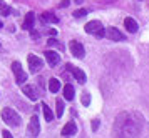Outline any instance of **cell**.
<instances>
[{"label":"cell","mask_w":149,"mask_h":138,"mask_svg":"<svg viewBox=\"0 0 149 138\" xmlns=\"http://www.w3.org/2000/svg\"><path fill=\"white\" fill-rule=\"evenodd\" d=\"M3 8H5V3H3V2L0 0V10H3Z\"/></svg>","instance_id":"cell-28"},{"label":"cell","mask_w":149,"mask_h":138,"mask_svg":"<svg viewBox=\"0 0 149 138\" xmlns=\"http://www.w3.org/2000/svg\"><path fill=\"white\" fill-rule=\"evenodd\" d=\"M124 25H126V28H127L131 33H136V32H137V28H139L137 22H136L134 19H131V17H127V19L124 20Z\"/></svg>","instance_id":"cell-14"},{"label":"cell","mask_w":149,"mask_h":138,"mask_svg":"<svg viewBox=\"0 0 149 138\" xmlns=\"http://www.w3.org/2000/svg\"><path fill=\"white\" fill-rule=\"evenodd\" d=\"M81 102H82V105L84 106H89V103H91V95H89L87 92H84L82 93V97H81Z\"/></svg>","instance_id":"cell-21"},{"label":"cell","mask_w":149,"mask_h":138,"mask_svg":"<svg viewBox=\"0 0 149 138\" xmlns=\"http://www.w3.org/2000/svg\"><path fill=\"white\" fill-rule=\"evenodd\" d=\"M47 45L49 47H54V48H59V50H64V45H62L59 40H55V38H49Z\"/></svg>","instance_id":"cell-19"},{"label":"cell","mask_w":149,"mask_h":138,"mask_svg":"<svg viewBox=\"0 0 149 138\" xmlns=\"http://www.w3.org/2000/svg\"><path fill=\"white\" fill-rule=\"evenodd\" d=\"M72 15H74L75 19H84V17L87 15V10H84V8H81V10H75V12L72 13Z\"/></svg>","instance_id":"cell-22"},{"label":"cell","mask_w":149,"mask_h":138,"mask_svg":"<svg viewBox=\"0 0 149 138\" xmlns=\"http://www.w3.org/2000/svg\"><path fill=\"white\" fill-rule=\"evenodd\" d=\"M49 90L52 93H57L59 90H61V82L57 78H50L49 80Z\"/></svg>","instance_id":"cell-15"},{"label":"cell","mask_w":149,"mask_h":138,"mask_svg":"<svg viewBox=\"0 0 149 138\" xmlns=\"http://www.w3.org/2000/svg\"><path fill=\"white\" fill-rule=\"evenodd\" d=\"M75 3H82V0H74Z\"/></svg>","instance_id":"cell-29"},{"label":"cell","mask_w":149,"mask_h":138,"mask_svg":"<svg viewBox=\"0 0 149 138\" xmlns=\"http://www.w3.org/2000/svg\"><path fill=\"white\" fill-rule=\"evenodd\" d=\"M97 128H99V120H92V130H97Z\"/></svg>","instance_id":"cell-24"},{"label":"cell","mask_w":149,"mask_h":138,"mask_svg":"<svg viewBox=\"0 0 149 138\" xmlns=\"http://www.w3.org/2000/svg\"><path fill=\"white\" fill-rule=\"evenodd\" d=\"M74 87L70 85V83H67V85L64 87V98L65 100H72L74 98Z\"/></svg>","instance_id":"cell-16"},{"label":"cell","mask_w":149,"mask_h":138,"mask_svg":"<svg viewBox=\"0 0 149 138\" xmlns=\"http://www.w3.org/2000/svg\"><path fill=\"white\" fill-rule=\"evenodd\" d=\"M42 20H44V22H47V23H57V22H59V19L55 17L54 13H50V12L42 13Z\"/></svg>","instance_id":"cell-18"},{"label":"cell","mask_w":149,"mask_h":138,"mask_svg":"<svg viewBox=\"0 0 149 138\" xmlns=\"http://www.w3.org/2000/svg\"><path fill=\"white\" fill-rule=\"evenodd\" d=\"M64 110H65V105H64V102L59 98L57 100V117H59V118L64 115Z\"/></svg>","instance_id":"cell-20"},{"label":"cell","mask_w":149,"mask_h":138,"mask_svg":"<svg viewBox=\"0 0 149 138\" xmlns=\"http://www.w3.org/2000/svg\"><path fill=\"white\" fill-rule=\"evenodd\" d=\"M2 120L10 126H19L20 125V115L12 110V108H3L2 110Z\"/></svg>","instance_id":"cell-2"},{"label":"cell","mask_w":149,"mask_h":138,"mask_svg":"<svg viewBox=\"0 0 149 138\" xmlns=\"http://www.w3.org/2000/svg\"><path fill=\"white\" fill-rule=\"evenodd\" d=\"M69 48H70V53H72L74 57H77V58H84V57H86V50H84V47H82L81 42L72 40V42L69 43Z\"/></svg>","instance_id":"cell-6"},{"label":"cell","mask_w":149,"mask_h":138,"mask_svg":"<svg viewBox=\"0 0 149 138\" xmlns=\"http://www.w3.org/2000/svg\"><path fill=\"white\" fill-rule=\"evenodd\" d=\"M142 130L141 115L134 112H124L116 118L114 132L117 137H137Z\"/></svg>","instance_id":"cell-1"},{"label":"cell","mask_w":149,"mask_h":138,"mask_svg":"<svg viewBox=\"0 0 149 138\" xmlns=\"http://www.w3.org/2000/svg\"><path fill=\"white\" fill-rule=\"evenodd\" d=\"M30 37H32L34 40H37L40 35H39V32H35V30H32V28H30Z\"/></svg>","instance_id":"cell-23"},{"label":"cell","mask_w":149,"mask_h":138,"mask_svg":"<svg viewBox=\"0 0 149 138\" xmlns=\"http://www.w3.org/2000/svg\"><path fill=\"white\" fill-rule=\"evenodd\" d=\"M104 35L109 40H112V42H121V40H124V35L117 28H114V27H109L107 30H104Z\"/></svg>","instance_id":"cell-9"},{"label":"cell","mask_w":149,"mask_h":138,"mask_svg":"<svg viewBox=\"0 0 149 138\" xmlns=\"http://www.w3.org/2000/svg\"><path fill=\"white\" fill-rule=\"evenodd\" d=\"M69 3H70V2H69V0H62L61 3H59V7H61V8H62V7H64V8H65V7H69Z\"/></svg>","instance_id":"cell-26"},{"label":"cell","mask_w":149,"mask_h":138,"mask_svg":"<svg viewBox=\"0 0 149 138\" xmlns=\"http://www.w3.org/2000/svg\"><path fill=\"white\" fill-rule=\"evenodd\" d=\"M44 67V62H42L37 55H29V68H30V72L32 73H37V72H40V68Z\"/></svg>","instance_id":"cell-7"},{"label":"cell","mask_w":149,"mask_h":138,"mask_svg":"<svg viewBox=\"0 0 149 138\" xmlns=\"http://www.w3.org/2000/svg\"><path fill=\"white\" fill-rule=\"evenodd\" d=\"M2 137L3 138H12V133L7 132V130H3V132H2Z\"/></svg>","instance_id":"cell-25"},{"label":"cell","mask_w":149,"mask_h":138,"mask_svg":"<svg viewBox=\"0 0 149 138\" xmlns=\"http://www.w3.org/2000/svg\"><path fill=\"white\" fill-rule=\"evenodd\" d=\"M0 28H2V22H0Z\"/></svg>","instance_id":"cell-30"},{"label":"cell","mask_w":149,"mask_h":138,"mask_svg":"<svg viewBox=\"0 0 149 138\" xmlns=\"http://www.w3.org/2000/svg\"><path fill=\"white\" fill-rule=\"evenodd\" d=\"M42 112H44V117H45L47 122H52V120H54V113H52V110L49 108L47 103H42Z\"/></svg>","instance_id":"cell-17"},{"label":"cell","mask_w":149,"mask_h":138,"mask_svg":"<svg viewBox=\"0 0 149 138\" xmlns=\"http://www.w3.org/2000/svg\"><path fill=\"white\" fill-rule=\"evenodd\" d=\"M40 133V123H39V118L37 115H34L30 122H29V126H27V137H37Z\"/></svg>","instance_id":"cell-5"},{"label":"cell","mask_w":149,"mask_h":138,"mask_svg":"<svg viewBox=\"0 0 149 138\" xmlns=\"http://www.w3.org/2000/svg\"><path fill=\"white\" fill-rule=\"evenodd\" d=\"M12 72H14L15 80H17L19 85H24V83L27 82V73L22 70V65L19 62H14V63H12Z\"/></svg>","instance_id":"cell-4"},{"label":"cell","mask_w":149,"mask_h":138,"mask_svg":"<svg viewBox=\"0 0 149 138\" xmlns=\"http://www.w3.org/2000/svg\"><path fill=\"white\" fill-rule=\"evenodd\" d=\"M22 90H24V93L27 95L29 98H30V100H34V102H35V100H39V98H40V92H39V88H37L35 85H25V83H24Z\"/></svg>","instance_id":"cell-8"},{"label":"cell","mask_w":149,"mask_h":138,"mask_svg":"<svg viewBox=\"0 0 149 138\" xmlns=\"http://www.w3.org/2000/svg\"><path fill=\"white\" fill-rule=\"evenodd\" d=\"M84 28H86V32L91 33V35H95V37H99V38L104 37V27H102V23L99 22V20H92V22H89Z\"/></svg>","instance_id":"cell-3"},{"label":"cell","mask_w":149,"mask_h":138,"mask_svg":"<svg viewBox=\"0 0 149 138\" xmlns=\"http://www.w3.org/2000/svg\"><path fill=\"white\" fill-rule=\"evenodd\" d=\"M67 68L70 70V73L74 75V78L79 82V83H86V80H87V77H86V73L82 72L81 68H77V67H72V65H67Z\"/></svg>","instance_id":"cell-10"},{"label":"cell","mask_w":149,"mask_h":138,"mask_svg":"<svg viewBox=\"0 0 149 138\" xmlns=\"http://www.w3.org/2000/svg\"><path fill=\"white\" fill-rule=\"evenodd\" d=\"M34 19H35V15L32 12H29L27 15H25L24 23H22V28H24V30H30V28H34Z\"/></svg>","instance_id":"cell-13"},{"label":"cell","mask_w":149,"mask_h":138,"mask_svg":"<svg viewBox=\"0 0 149 138\" xmlns=\"http://www.w3.org/2000/svg\"><path fill=\"white\" fill-rule=\"evenodd\" d=\"M49 33L54 37V35H57V30H55V28H49Z\"/></svg>","instance_id":"cell-27"},{"label":"cell","mask_w":149,"mask_h":138,"mask_svg":"<svg viewBox=\"0 0 149 138\" xmlns=\"http://www.w3.org/2000/svg\"><path fill=\"white\" fill-rule=\"evenodd\" d=\"M77 133V126H75V123L74 122H69L67 125L62 128V137H72V135H75Z\"/></svg>","instance_id":"cell-12"},{"label":"cell","mask_w":149,"mask_h":138,"mask_svg":"<svg viewBox=\"0 0 149 138\" xmlns=\"http://www.w3.org/2000/svg\"><path fill=\"white\" fill-rule=\"evenodd\" d=\"M44 55H45V60H47V63L50 67H57L59 65V62H61V55H59V53L52 52V50H47Z\"/></svg>","instance_id":"cell-11"}]
</instances>
